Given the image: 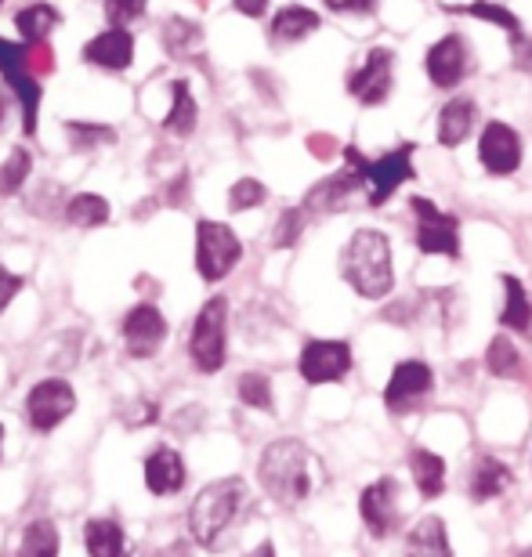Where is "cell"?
Wrapping results in <instances>:
<instances>
[{"label":"cell","instance_id":"obj_30","mask_svg":"<svg viewBox=\"0 0 532 557\" xmlns=\"http://www.w3.org/2000/svg\"><path fill=\"white\" fill-rule=\"evenodd\" d=\"M59 22H62V15L51 4H29L15 15V29L26 44H44L54 29H59Z\"/></svg>","mask_w":532,"mask_h":557},{"label":"cell","instance_id":"obj_11","mask_svg":"<svg viewBox=\"0 0 532 557\" xmlns=\"http://www.w3.org/2000/svg\"><path fill=\"white\" fill-rule=\"evenodd\" d=\"M424 70H428V81L435 84L438 91H457L471 73V51H468L463 33H446V37H438L431 44Z\"/></svg>","mask_w":532,"mask_h":557},{"label":"cell","instance_id":"obj_15","mask_svg":"<svg viewBox=\"0 0 532 557\" xmlns=\"http://www.w3.org/2000/svg\"><path fill=\"white\" fill-rule=\"evenodd\" d=\"M168 341V319L157 305L141 300L124 315V344L131 359H152Z\"/></svg>","mask_w":532,"mask_h":557},{"label":"cell","instance_id":"obj_44","mask_svg":"<svg viewBox=\"0 0 532 557\" xmlns=\"http://www.w3.org/2000/svg\"><path fill=\"white\" fill-rule=\"evenodd\" d=\"M232 8H236L239 15H247V18H261L264 11H269V0H232Z\"/></svg>","mask_w":532,"mask_h":557},{"label":"cell","instance_id":"obj_7","mask_svg":"<svg viewBox=\"0 0 532 557\" xmlns=\"http://www.w3.org/2000/svg\"><path fill=\"white\" fill-rule=\"evenodd\" d=\"M395 87V51L392 48H370L366 59L348 73V95L366 109H376L392 98Z\"/></svg>","mask_w":532,"mask_h":557},{"label":"cell","instance_id":"obj_13","mask_svg":"<svg viewBox=\"0 0 532 557\" xmlns=\"http://www.w3.org/2000/svg\"><path fill=\"white\" fill-rule=\"evenodd\" d=\"M479 163L485 166V174L511 177L522 166V135L504 120H490L479 135Z\"/></svg>","mask_w":532,"mask_h":557},{"label":"cell","instance_id":"obj_32","mask_svg":"<svg viewBox=\"0 0 532 557\" xmlns=\"http://www.w3.org/2000/svg\"><path fill=\"white\" fill-rule=\"evenodd\" d=\"M18 557H59V525L51 518L29 521L26 532H22Z\"/></svg>","mask_w":532,"mask_h":557},{"label":"cell","instance_id":"obj_19","mask_svg":"<svg viewBox=\"0 0 532 557\" xmlns=\"http://www.w3.org/2000/svg\"><path fill=\"white\" fill-rule=\"evenodd\" d=\"M474 124H479V102L468 95L449 98V102L438 109L435 138H438V145H446V149H457V145H463L471 138Z\"/></svg>","mask_w":532,"mask_h":557},{"label":"cell","instance_id":"obj_16","mask_svg":"<svg viewBox=\"0 0 532 557\" xmlns=\"http://www.w3.org/2000/svg\"><path fill=\"white\" fill-rule=\"evenodd\" d=\"M366 188V174L359 166L345 163V171L323 177L319 185H312V193L305 196V210L308 214H337V210H345L355 203V196H359Z\"/></svg>","mask_w":532,"mask_h":557},{"label":"cell","instance_id":"obj_45","mask_svg":"<svg viewBox=\"0 0 532 557\" xmlns=\"http://www.w3.org/2000/svg\"><path fill=\"white\" fill-rule=\"evenodd\" d=\"M157 557H188V547H185V543H174V547H168V550H160Z\"/></svg>","mask_w":532,"mask_h":557},{"label":"cell","instance_id":"obj_43","mask_svg":"<svg viewBox=\"0 0 532 557\" xmlns=\"http://www.w3.org/2000/svg\"><path fill=\"white\" fill-rule=\"evenodd\" d=\"M511 51H515L518 70H532V37H525V33L511 37Z\"/></svg>","mask_w":532,"mask_h":557},{"label":"cell","instance_id":"obj_14","mask_svg":"<svg viewBox=\"0 0 532 557\" xmlns=\"http://www.w3.org/2000/svg\"><path fill=\"white\" fill-rule=\"evenodd\" d=\"M297 370L308 384H341L351 373L348 341H308L297 359Z\"/></svg>","mask_w":532,"mask_h":557},{"label":"cell","instance_id":"obj_34","mask_svg":"<svg viewBox=\"0 0 532 557\" xmlns=\"http://www.w3.org/2000/svg\"><path fill=\"white\" fill-rule=\"evenodd\" d=\"M65 135L76 152H91V149H106V145H116V131L106 124H87V120H65Z\"/></svg>","mask_w":532,"mask_h":557},{"label":"cell","instance_id":"obj_38","mask_svg":"<svg viewBox=\"0 0 532 557\" xmlns=\"http://www.w3.org/2000/svg\"><path fill=\"white\" fill-rule=\"evenodd\" d=\"M264 199H269V188H264L258 177H239V182L228 188V210H236V214L261 207Z\"/></svg>","mask_w":532,"mask_h":557},{"label":"cell","instance_id":"obj_25","mask_svg":"<svg viewBox=\"0 0 532 557\" xmlns=\"http://www.w3.org/2000/svg\"><path fill=\"white\" fill-rule=\"evenodd\" d=\"M500 286H504V308H500V326L511 330V333H529L532 330V300L525 294L522 278L518 275H500Z\"/></svg>","mask_w":532,"mask_h":557},{"label":"cell","instance_id":"obj_4","mask_svg":"<svg viewBox=\"0 0 532 557\" xmlns=\"http://www.w3.org/2000/svg\"><path fill=\"white\" fill-rule=\"evenodd\" d=\"M188 359L199 373H218L228 359V300L210 297L188 330Z\"/></svg>","mask_w":532,"mask_h":557},{"label":"cell","instance_id":"obj_27","mask_svg":"<svg viewBox=\"0 0 532 557\" xmlns=\"http://www.w3.org/2000/svg\"><path fill=\"white\" fill-rule=\"evenodd\" d=\"M171 95H174V102L168 109V116H163V131L174 138H188L199 124V106L193 98V87H188V81H174Z\"/></svg>","mask_w":532,"mask_h":557},{"label":"cell","instance_id":"obj_26","mask_svg":"<svg viewBox=\"0 0 532 557\" xmlns=\"http://www.w3.org/2000/svg\"><path fill=\"white\" fill-rule=\"evenodd\" d=\"M160 44L171 59H196V54L203 51V29H199L193 18L174 15L168 18V26L160 29Z\"/></svg>","mask_w":532,"mask_h":557},{"label":"cell","instance_id":"obj_33","mask_svg":"<svg viewBox=\"0 0 532 557\" xmlns=\"http://www.w3.org/2000/svg\"><path fill=\"white\" fill-rule=\"evenodd\" d=\"M29 174H33V156H29V149L15 145V149L8 152V160L0 163V199L18 196L22 185L29 182Z\"/></svg>","mask_w":532,"mask_h":557},{"label":"cell","instance_id":"obj_3","mask_svg":"<svg viewBox=\"0 0 532 557\" xmlns=\"http://www.w3.org/2000/svg\"><path fill=\"white\" fill-rule=\"evenodd\" d=\"M247 507V482L243 478H221L199 488V496L188 507V536L196 547L218 550L225 532L236 525V518Z\"/></svg>","mask_w":532,"mask_h":557},{"label":"cell","instance_id":"obj_48","mask_svg":"<svg viewBox=\"0 0 532 557\" xmlns=\"http://www.w3.org/2000/svg\"><path fill=\"white\" fill-rule=\"evenodd\" d=\"M518 557H532V547H525L522 554H518Z\"/></svg>","mask_w":532,"mask_h":557},{"label":"cell","instance_id":"obj_18","mask_svg":"<svg viewBox=\"0 0 532 557\" xmlns=\"http://www.w3.org/2000/svg\"><path fill=\"white\" fill-rule=\"evenodd\" d=\"M84 59L91 62L95 70L124 73V70H131V62H135V37H131L124 26H109L106 33H98V37L87 40Z\"/></svg>","mask_w":532,"mask_h":557},{"label":"cell","instance_id":"obj_22","mask_svg":"<svg viewBox=\"0 0 532 557\" xmlns=\"http://www.w3.org/2000/svg\"><path fill=\"white\" fill-rule=\"evenodd\" d=\"M406 557H453L446 521L438 515L420 518L413 532L406 536Z\"/></svg>","mask_w":532,"mask_h":557},{"label":"cell","instance_id":"obj_46","mask_svg":"<svg viewBox=\"0 0 532 557\" xmlns=\"http://www.w3.org/2000/svg\"><path fill=\"white\" fill-rule=\"evenodd\" d=\"M247 557H275V547H272V543H261V547L253 554H247Z\"/></svg>","mask_w":532,"mask_h":557},{"label":"cell","instance_id":"obj_24","mask_svg":"<svg viewBox=\"0 0 532 557\" xmlns=\"http://www.w3.org/2000/svg\"><path fill=\"white\" fill-rule=\"evenodd\" d=\"M515 482L511 467L500 463L496 456H479V463H474L471 471V482H468V493L479 499V504H485V499H496L500 493H507Z\"/></svg>","mask_w":532,"mask_h":557},{"label":"cell","instance_id":"obj_35","mask_svg":"<svg viewBox=\"0 0 532 557\" xmlns=\"http://www.w3.org/2000/svg\"><path fill=\"white\" fill-rule=\"evenodd\" d=\"M485 366H490L493 376H518L522 373V355L511 344V337H493L490 351H485Z\"/></svg>","mask_w":532,"mask_h":557},{"label":"cell","instance_id":"obj_36","mask_svg":"<svg viewBox=\"0 0 532 557\" xmlns=\"http://www.w3.org/2000/svg\"><path fill=\"white\" fill-rule=\"evenodd\" d=\"M236 392H239V403L243 406L264 409V413L272 409V381L264 373H243L239 384H236Z\"/></svg>","mask_w":532,"mask_h":557},{"label":"cell","instance_id":"obj_20","mask_svg":"<svg viewBox=\"0 0 532 557\" xmlns=\"http://www.w3.org/2000/svg\"><path fill=\"white\" fill-rule=\"evenodd\" d=\"M146 485L152 496H177L185 488V460L171 445H160L146 456Z\"/></svg>","mask_w":532,"mask_h":557},{"label":"cell","instance_id":"obj_9","mask_svg":"<svg viewBox=\"0 0 532 557\" xmlns=\"http://www.w3.org/2000/svg\"><path fill=\"white\" fill-rule=\"evenodd\" d=\"M413 152H417V145L413 141H403V145H395L392 152H384V156H376V160L366 163V193H370V196H366V203L381 207L406 182H413V177H417V171H413Z\"/></svg>","mask_w":532,"mask_h":557},{"label":"cell","instance_id":"obj_21","mask_svg":"<svg viewBox=\"0 0 532 557\" xmlns=\"http://www.w3.org/2000/svg\"><path fill=\"white\" fill-rule=\"evenodd\" d=\"M319 26H323L319 11L305 8V4H286L275 11V18L269 22V37L275 48H290V44H301L312 37Z\"/></svg>","mask_w":532,"mask_h":557},{"label":"cell","instance_id":"obj_5","mask_svg":"<svg viewBox=\"0 0 532 557\" xmlns=\"http://www.w3.org/2000/svg\"><path fill=\"white\" fill-rule=\"evenodd\" d=\"M243 258V243L228 225L203 218L196 225V272L203 283H221Z\"/></svg>","mask_w":532,"mask_h":557},{"label":"cell","instance_id":"obj_50","mask_svg":"<svg viewBox=\"0 0 532 557\" xmlns=\"http://www.w3.org/2000/svg\"><path fill=\"white\" fill-rule=\"evenodd\" d=\"M0 4H4V0H0Z\"/></svg>","mask_w":532,"mask_h":557},{"label":"cell","instance_id":"obj_17","mask_svg":"<svg viewBox=\"0 0 532 557\" xmlns=\"http://www.w3.org/2000/svg\"><path fill=\"white\" fill-rule=\"evenodd\" d=\"M359 515H362V525L370 529L373 540L392 536V532L398 529V482L395 478H376L373 485L362 488Z\"/></svg>","mask_w":532,"mask_h":557},{"label":"cell","instance_id":"obj_31","mask_svg":"<svg viewBox=\"0 0 532 557\" xmlns=\"http://www.w3.org/2000/svg\"><path fill=\"white\" fill-rule=\"evenodd\" d=\"M109 214H113V207L98 193H81L65 203V221H70L73 228H98V225H106Z\"/></svg>","mask_w":532,"mask_h":557},{"label":"cell","instance_id":"obj_1","mask_svg":"<svg viewBox=\"0 0 532 557\" xmlns=\"http://www.w3.org/2000/svg\"><path fill=\"white\" fill-rule=\"evenodd\" d=\"M258 482L280 507H297L316 488V456L305 442L280 438L261 453Z\"/></svg>","mask_w":532,"mask_h":557},{"label":"cell","instance_id":"obj_42","mask_svg":"<svg viewBox=\"0 0 532 557\" xmlns=\"http://www.w3.org/2000/svg\"><path fill=\"white\" fill-rule=\"evenodd\" d=\"M323 4L334 15H373L381 0H323Z\"/></svg>","mask_w":532,"mask_h":557},{"label":"cell","instance_id":"obj_8","mask_svg":"<svg viewBox=\"0 0 532 557\" xmlns=\"http://www.w3.org/2000/svg\"><path fill=\"white\" fill-rule=\"evenodd\" d=\"M0 76L4 84L15 91L18 109H22V131L33 138L37 135V109H40V81L29 73L26 65V48L22 44H11L0 37Z\"/></svg>","mask_w":532,"mask_h":557},{"label":"cell","instance_id":"obj_49","mask_svg":"<svg viewBox=\"0 0 532 557\" xmlns=\"http://www.w3.org/2000/svg\"><path fill=\"white\" fill-rule=\"evenodd\" d=\"M0 445H4V423H0Z\"/></svg>","mask_w":532,"mask_h":557},{"label":"cell","instance_id":"obj_6","mask_svg":"<svg viewBox=\"0 0 532 557\" xmlns=\"http://www.w3.org/2000/svg\"><path fill=\"white\" fill-rule=\"evenodd\" d=\"M417 214V250L428 253V258H449L460 261V221L449 210L435 207L424 196L409 199Z\"/></svg>","mask_w":532,"mask_h":557},{"label":"cell","instance_id":"obj_40","mask_svg":"<svg viewBox=\"0 0 532 557\" xmlns=\"http://www.w3.org/2000/svg\"><path fill=\"white\" fill-rule=\"evenodd\" d=\"M26 65H29V73L37 76V81H44V76H51L54 73V51L48 48V40L44 44H26Z\"/></svg>","mask_w":532,"mask_h":557},{"label":"cell","instance_id":"obj_2","mask_svg":"<svg viewBox=\"0 0 532 557\" xmlns=\"http://www.w3.org/2000/svg\"><path fill=\"white\" fill-rule=\"evenodd\" d=\"M341 278L366 300H381L395 286V261L392 239L376 228L351 232V239L341 250Z\"/></svg>","mask_w":532,"mask_h":557},{"label":"cell","instance_id":"obj_39","mask_svg":"<svg viewBox=\"0 0 532 557\" xmlns=\"http://www.w3.org/2000/svg\"><path fill=\"white\" fill-rule=\"evenodd\" d=\"M102 8H106L109 26H124V29H127L131 22L146 15L149 0H102Z\"/></svg>","mask_w":532,"mask_h":557},{"label":"cell","instance_id":"obj_47","mask_svg":"<svg viewBox=\"0 0 532 557\" xmlns=\"http://www.w3.org/2000/svg\"><path fill=\"white\" fill-rule=\"evenodd\" d=\"M4 120H8V95H0V127H4Z\"/></svg>","mask_w":532,"mask_h":557},{"label":"cell","instance_id":"obj_28","mask_svg":"<svg viewBox=\"0 0 532 557\" xmlns=\"http://www.w3.org/2000/svg\"><path fill=\"white\" fill-rule=\"evenodd\" d=\"M409 471L424 499H435L446 493V460L431 449H413L409 453Z\"/></svg>","mask_w":532,"mask_h":557},{"label":"cell","instance_id":"obj_10","mask_svg":"<svg viewBox=\"0 0 532 557\" xmlns=\"http://www.w3.org/2000/svg\"><path fill=\"white\" fill-rule=\"evenodd\" d=\"M431 387H435V373L424 359H403L392 370V381L384 387V406L392 413H413L428 403Z\"/></svg>","mask_w":532,"mask_h":557},{"label":"cell","instance_id":"obj_23","mask_svg":"<svg viewBox=\"0 0 532 557\" xmlns=\"http://www.w3.org/2000/svg\"><path fill=\"white\" fill-rule=\"evenodd\" d=\"M84 543L91 557H131L127 532L113 518H91L84 525Z\"/></svg>","mask_w":532,"mask_h":557},{"label":"cell","instance_id":"obj_12","mask_svg":"<svg viewBox=\"0 0 532 557\" xmlns=\"http://www.w3.org/2000/svg\"><path fill=\"white\" fill-rule=\"evenodd\" d=\"M73 409H76L73 384L59 381V376H48V381H40L26 395V420H29V428L40 431V434L59 428L65 417H73Z\"/></svg>","mask_w":532,"mask_h":557},{"label":"cell","instance_id":"obj_41","mask_svg":"<svg viewBox=\"0 0 532 557\" xmlns=\"http://www.w3.org/2000/svg\"><path fill=\"white\" fill-rule=\"evenodd\" d=\"M22 289H26V278H22L18 272H11V269H4V264H0V315H4L8 305L22 294Z\"/></svg>","mask_w":532,"mask_h":557},{"label":"cell","instance_id":"obj_29","mask_svg":"<svg viewBox=\"0 0 532 557\" xmlns=\"http://www.w3.org/2000/svg\"><path fill=\"white\" fill-rule=\"evenodd\" d=\"M446 11H453V15H471V18H482L490 22V26H500L507 37H518L522 29V18L515 15L511 8L496 4V0H471V4H446Z\"/></svg>","mask_w":532,"mask_h":557},{"label":"cell","instance_id":"obj_37","mask_svg":"<svg viewBox=\"0 0 532 557\" xmlns=\"http://www.w3.org/2000/svg\"><path fill=\"white\" fill-rule=\"evenodd\" d=\"M305 225H308V210H305V207H290V210H283L280 221H275L272 243H275V247H280V250L294 247V243L301 239Z\"/></svg>","mask_w":532,"mask_h":557}]
</instances>
